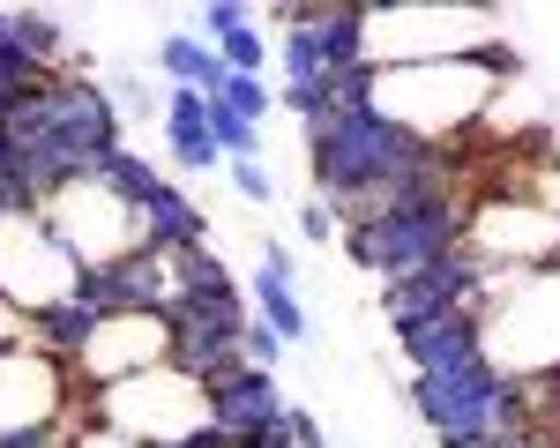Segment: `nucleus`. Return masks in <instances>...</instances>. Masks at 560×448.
Instances as JSON below:
<instances>
[{"label":"nucleus","mask_w":560,"mask_h":448,"mask_svg":"<svg viewBox=\"0 0 560 448\" xmlns=\"http://www.w3.org/2000/svg\"><path fill=\"white\" fill-rule=\"evenodd\" d=\"M240 358H247V366H261V374H277V358H284V337H277V329H269V321H247V337H240Z\"/></svg>","instance_id":"cd10ccee"},{"label":"nucleus","mask_w":560,"mask_h":448,"mask_svg":"<svg viewBox=\"0 0 560 448\" xmlns=\"http://www.w3.org/2000/svg\"><path fill=\"white\" fill-rule=\"evenodd\" d=\"M8 38H15V15H0V45H8Z\"/></svg>","instance_id":"f704fd0d"},{"label":"nucleus","mask_w":560,"mask_h":448,"mask_svg":"<svg viewBox=\"0 0 560 448\" xmlns=\"http://www.w3.org/2000/svg\"><path fill=\"white\" fill-rule=\"evenodd\" d=\"M306 165H314V194L337 202L345 224L374 217L396 194H419L433 179H448V150H433L419 134H404L396 120H382V105H351L306 128Z\"/></svg>","instance_id":"f257e3e1"},{"label":"nucleus","mask_w":560,"mask_h":448,"mask_svg":"<svg viewBox=\"0 0 560 448\" xmlns=\"http://www.w3.org/2000/svg\"><path fill=\"white\" fill-rule=\"evenodd\" d=\"M210 142L224 150V165H247V157H261V128H247L232 105H217L210 97Z\"/></svg>","instance_id":"5701e85b"},{"label":"nucleus","mask_w":560,"mask_h":448,"mask_svg":"<svg viewBox=\"0 0 560 448\" xmlns=\"http://www.w3.org/2000/svg\"><path fill=\"white\" fill-rule=\"evenodd\" d=\"M232 31H255L247 0H210V8H202V23H195V38H202V45H224Z\"/></svg>","instance_id":"bb28decb"},{"label":"nucleus","mask_w":560,"mask_h":448,"mask_svg":"<svg viewBox=\"0 0 560 448\" xmlns=\"http://www.w3.org/2000/svg\"><path fill=\"white\" fill-rule=\"evenodd\" d=\"M31 448H68V441H31Z\"/></svg>","instance_id":"c9c22d12"},{"label":"nucleus","mask_w":560,"mask_h":448,"mask_svg":"<svg viewBox=\"0 0 560 448\" xmlns=\"http://www.w3.org/2000/svg\"><path fill=\"white\" fill-rule=\"evenodd\" d=\"M68 448H142V441H128V434H113V426H97V418H83V426L68 434Z\"/></svg>","instance_id":"2f4dec72"},{"label":"nucleus","mask_w":560,"mask_h":448,"mask_svg":"<svg viewBox=\"0 0 560 448\" xmlns=\"http://www.w3.org/2000/svg\"><path fill=\"white\" fill-rule=\"evenodd\" d=\"M15 45L38 60L45 75H75V52H68V31L52 23V15H38V8H23L15 15Z\"/></svg>","instance_id":"aec40b11"},{"label":"nucleus","mask_w":560,"mask_h":448,"mask_svg":"<svg viewBox=\"0 0 560 448\" xmlns=\"http://www.w3.org/2000/svg\"><path fill=\"white\" fill-rule=\"evenodd\" d=\"M97 329H105V307H97V299H83V292H75V299H60V307H52V314H38V321H31V344H38L45 358H60V366H68V374H75V366H83V352H90V337H97Z\"/></svg>","instance_id":"f3484780"},{"label":"nucleus","mask_w":560,"mask_h":448,"mask_svg":"<svg viewBox=\"0 0 560 448\" xmlns=\"http://www.w3.org/2000/svg\"><path fill=\"white\" fill-rule=\"evenodd\" d=\"M396 344L411 358V374H456V366H471L486 352V329H478V307H448V314H433V321L396 329Z\"/></svg>","instance_id":"4468645a"},{"label":"nucleus","mask_w":560,"mask_h":448,"mask_svg":"<svg viewBox=\"0 0 560 448\" xmlns=\"http://www.w3.org/2000/svg\"><path fill=\"white\" fill-rule=\"evenodd\" d=\"M83 411L97 426L142 441V448H187V441L210 434V397H202V381L179 374V366H150V374H135V381H113V389H83ZM75 426H83V418H75Z\"/></svg>","instance_id":"39448f33"},{"label":"nucleus","mask_w":560,"mask_h":448,"mask_svg":"<svg viewBox=\"0 0 560 448\" xmlns=\"http://www.w3.org/2000/svg\"><path fill=\"white\" fill-rule=\"evenodd\" d=\"M277 68H284V90H314V83H329V60H322V45H314V31H306V23H284Z\"/></svg>","instance_id":"412c9836"},{"label":"nucleus","mask_w":560,"mask_h":448,"mask_svg":"<svg viewBox=\"0 0 560 448\" xmlns=\"http://www.w3.org/2000/svg\"><path fill=\"white\" fill-rule=\"evenodd\" d=\"M501 68H509V45L501 52H478V60H441V68H388V75H374V105L404 134L448 150V134H464L471 120L493 113Z\"/></svg>","instance_id":"7ed1b4c3"},{"label":"nucleus","mask_w":560,"mask_h":448,"mask_svg":"<svg viewBox=\"0 0 560 448\" xmlns=\"http://www.w3.org/2000/svg\"><path fill=\"white\" fill-rule=\"evenodd\" d=\"M478 448H538V434H530V426H516V434H493V441H478Z\"/></svg>","instance_id":"72a5a7b5"},{"label":"nucleus","mask_w":560,"mask_h":448,"mask_svg":"<svg viewBox=\"0 0 560 448\" xmlns=\"http://www.w3.org/2000/svg\"><path fill=\"white\" fill-rule=\"evenodd\" d=\"M255 269H269V276H292V284H300V255H292V247H277V239L261 247V262H255Z\"/></svg>","instance_id":"473e14b6"},{"label":"nucleus","mask_w":560,"mask_h":448,"mask_svg":"<svg viewBox=\"0 0 560 448\" xmlns=\"http://www.w3.org/2000/svg\"><path fill=\"white\" fill-rule=\"evenodd\" d=\"M224 448H232V441H224Z\"/></svg>","instance_id":"e433bc0d"},{"label":"nucleus","mask_w":560,"mask_h":448,"mask_svg":"<svg viewBox=\"0 0 560 448\" xmlns=\"http://www.w3.org/2000/svg\"><path fill=\"white\" fill-rule=\"evenodd\" d=\"M366 52H374V75L478 60V52H501V23L478 8H382L366 15Z\"/></svg>","instance_id":"0eeeda50"},{"label":"nucleus","mask_w":560,"mask_h":448,"mask_svg":"<svg viewBox=\"0 0 560 448\" xmlns=\"http://www.w3.org/2000/svg\"><path fill=\"white\" fill-rule=\"evenodd\" d=\"M255 314L277 329V337H284V344H300L306 329H314V321H306L300 284H292V276H269V269H255Z\"/></svg>","instance_id":"6ab92c4d"},{"label":"nucleus","mask_w":560,"mask_h":448,"mask_svg":"<svg viewBox=\"0 0 560 448\" xmlns=\"http://www.w3.org/2000/svg\"><path fill=\"white\" fill-rule=\"evenodd\" d=\"M105 187H113V194H120V202H128V210H142V202H150V194H158V187H165V173H158V165H150V157H142V150H113V157H105Z\"/></svg>","instance_id":"4be33fe9"},{"label":"nucleus","mask_w":560,"mask_h":448,"mask_svg":"<svg viewBox=\"0 0 560 448\" xmlns=\"http://www.w3.org/2000/svg\"><path fill=\"white\" fill-rule=\"evenodd\" d=\"M173 352H179V337H173L165 314H105V329L90 337L75 381L83 389H113V381L150 374V366H173Z\"/></svg>","instance_id":"f8f14e48"},{"label":"nucleus","mask_w":560,"mask_h":448,"mask_svg":"<svg viewBox=\"0 0 560 448\" xmlns=\"http://www.w3.org/2000/svg\"><path fill=\"white\" fill-rule=\"evenodd\" d=\"M300 239L314 247V255H322V247H337V239H345V210H337V202H322V194H306V202H300Z\"/></svg>","instance_id":"393cba45"},{"label":"nucleus","mask_w":560,"mask_h":448,"mask_svg":"<svg viewBox=\"0 0 560 448\" xmlns=\"http://www.w3.org/2000/svg\"><path fill=\"white\" fill-rule=\"evenodd\" d=\"M411 403H419V426L433 434V448H478L523 426V389L486 352L456 374H411Z\"/></svg>","instance_id":"423d86ee"},{"label":"nucleus","mask_w":560,"mask_h":448,"mask_svg":"<svg viewBox=\"0 0 560 448\" xmlns=\"http://www.w3.org/2000/svg\"><path fill=\"white\" fill-rule=\"evenodd\" d=\"M83 418V381L45 358L38 344L0 352V448H31V441H68Z\"/></svg>","instance_id":"6e6552de"},{"label":"nucleus","mask_w":560,"mask_h":448,"mask_svg":"<svg viewBox=\"0 0 560 448\" xmlns=\"http://www.w3.org/2000/svg\"><path fill=\"white\" fill-rule=\"evenodd\" d=\"M217 105H232V113H240V120H247V128H261V120H269V113H277V83H269V75H232V83H224V97H217Z\"/></svg>","instance_id":"b1692460"},{"label":"nucleus","mask_w":560,"mask_h":448,"mask_svg":"<svg viewBox=\"0 0 560 448\" xmlns=\"http://www.w3.org/2000/svg\"><path fill=\"white\" fill-rule=\"evenodd\" d=\"M464 255L486 269V284L560 262V202H538V194H493V202H478L471 217H464Z\"/></svg>","instance_id":"1a4fd4ad"},{"label":"nucleus","mask_w":560,"mask_h":448,"mask_svg":"<svg viewBox=\"0 0 560 448\" xmlns=\"http://www.w3.org/2000/svg\"><path fill=\"white\" fill-rule=\"evenodd\" d=\"M486 299V269L456 247V255H441L433 269H419V276H396V284H382V314L388 329H411V321H433V314L448 307H478Z\"/></svg>","instance_id":"ddd939ff"},{"label":"nucleus","mask_w":560,"mask_h":448,"mask_svg":"<svg viewBox=\"0 0 560 448\" xmlns=\"http://www.w3.org/2000/svg\"><path fill=\"white\" fill-rule=\"evenodd\" d=\"M113 105H120V120H128V113H158V90H150V75H113Z\"/></svg>","instance_id":"c85d7f7f"},{"label":"nucleus","mask_w":560,"mask_h":448,"mask_svg":"<svg viewBox=\"0 0 560 448\" xmlns=\"http://www.w3.org/2000/svg\"><path fill=\"white\" fill-rule=\"evenodd\" d=\"M284 426H292V448H329L322 418H314V411H300V403H284Z\"/></svg>","instance_id":"7c9ffc66"},{"label":"nucleus","mask_w":560,"mask_h":448,"mask_svg":"<svg viewBox=\"0 0 560 448\" xmlns=\"http://www.w3.org/2000/svg\"><path fill=\"white\" fill-rule=\"evenodd\" d=\"M478 329H486V358L509 381H553L560 374V262L486 284Z\"/></svg>","instance_id":"20e7f679"},{"label":"nucleus","mask_w":560,"mask_h":448,"mask_svg":"<svg viewBox=\"0 0 560 448\" xmlns=\"http://www.w3.org/2000/svg\"><path fill=\"white\" fill-rule=\"evenodd\" d=\"M75 284H83V262L52 239V224H45L38 210L0 217V307L38 321V314H52L60 299H75Z\"/></svg>","instance_id":"9d476101"},{"label":"nucleus","mask_w":560,"mask_h":448,"mask_svg":"<svg viewBox=\"0 0 560 448\" xmlns=\"http://www.w3.org/2000/svg\"><path fill=\"white\" fill-rule=\"evenodd\" d=\"M217 52H224V68H232V75H269V60H277L261 31H232V38L217 45Z\"/></svg>","instance_id":"a878e982"},{"label":"nucleus","mask_w":560,"mask_h":448,"mask_svg":"<svg viewBox=\"0 0 560 448\" xmlns=\"http://www.w3.org/2000/svg\"><path fill=\"white\" fill-rule=\"evenodd\" d=\"M135 224H142V255H165V262L210 247V217H202V202H195L179 179H165V187L135 210Z\"/></svg>","instance_id":"2eb2a0df"},{"label":"nucleus","mask_w":560,"mask_h":448,"mask_svg":"<svg viewBox=\"0 0 560 448\" xmlns=\"http://www.w3.org/2000/svg\"><path fill=\"white\" fill-rule=\"evenodd\" d=\"M158 68L173 75V90H202V97H224V83H232L224 52H217V45H202L195 31H173V38L158 45Z\"/></svg>","instance_id":"a211bd4d"},{"label":"nucleus","mask_w":560,"mask_h":448,"mask_svg":"<svg viewBox=\"0 0 560 448\" xmlns=\"http://www.w3.org/2000/svg\"><path fill=\"white\" fill-rule=\"evenodd\" d=\"M284 23H306V31H314L322 60H329V75L374 68V52H366V8H292Z\"/></svg>","instance_id":"dca6fc26"},{"label":"nucleus","mask_w":560,"mask_h":448,"mask_svg":"<svg viewBox=\"0 0 560 448\" xmlns=\"http://www.w3.org/2000/svg\"><path fill=\"white\" fill-rule=\"evenodd\" d=\"M38 217L52 224V239H60L83 269H113V262H128V255H142V224H135V210L105 187V179H75L68 194L45 202Z\"/></svg>","instance_id":"9b49d317"},{"label":"nucleus","mask_w":560,"mask_h":448,"mask_svg":"<svg viewBox=\"0 0 560 448\" xmlns=\"http://www.w3.org/2000/svg\"><path fill=\"white\" fill-rule=\"evenodd\" d=\"M232 187H240L247 202H269V194H277V173H269L261 157H247V165H232Z\"/></svg>","instance_id":"c756f323"},{"label":"nucleus","mask_w":560,"mask_h":448,"mask_svg":"<svg viewBox=\"0 0 560 448\" xmlns=\"http://www.w3.org/2000/svg\"><path fill=\"white\" fill-rule=\"evenodd\" d=\"M464 217H471V202L456 194V173H448V179H433V187H419V194L382 202L374 217L345 224V255L366 276L396 284V276H419L441 255H456L464 247Z\"/></svg>","instance_id":"f03ea898"}]
</instances>
